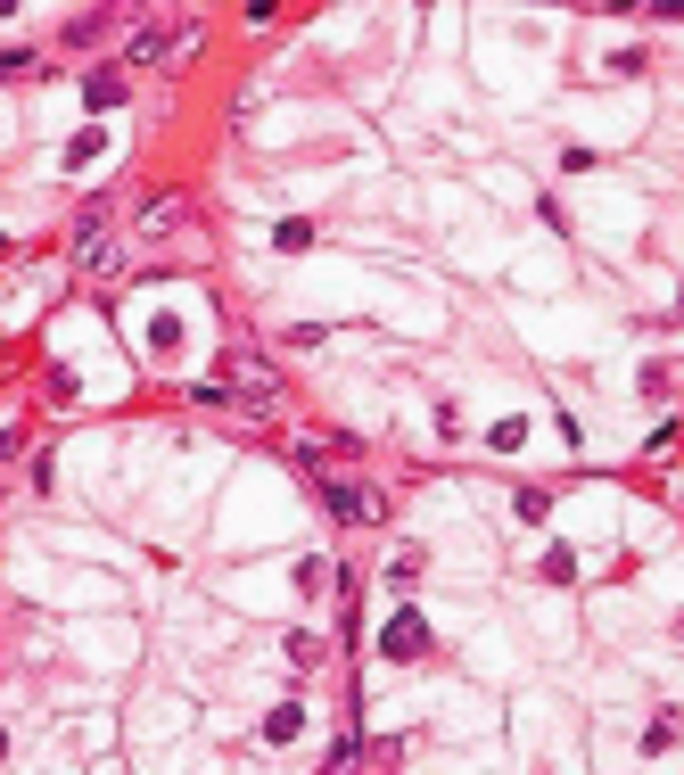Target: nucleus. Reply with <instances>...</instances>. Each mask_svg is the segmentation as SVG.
Here are the masks:
<instances>
[{"label": "nucleus", "mask_w": 684, "mask_h": 775, "mask_svg": "<svg viewBox=\"0 0 684 775\" xmlns=\"http://www.w3.org/2000/svg\"><path fill=\"white\" fill-rule=\"evenodd\" d=\"M322 503L338 520H355V528H371V520H388V503H380V487H363V479H322Z\"/></svg>", "instance_id": "nucleus-1"}, {"label": "nucleus", "mask_w": 684, "mask_h": 775, "mask_svg": "<svg viewBox=\"0 0 684 775\" xmlns=\"http://www.w3.org/2000/svg\"><path fill=\"white\" fill-rule=\"evenodd\" d=\"M380 644H388V660H421V652H429V627H421L413 611H396V619H388V635H380Z\"/></svg>", "instance_id": "nucleus-2"}]
</instances>
